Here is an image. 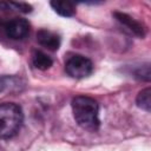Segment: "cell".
I'll return each instance as SVG.
<instances>
[{"label":"cell","instance_id":"cell-1","mask_svg":"<svg viewBox=\"0 0 151 151\" xmlns=\"http://www.w3.org/2000/svg\"><path fill=\"white\" fill-rule=\"evenodd\" d=\"M73 117L77 124L87 131L99 127V105L97 100L87 96H77L72 100Z\"/></svg>","mask_w":151,"mask_h":151},{"label":"cell","instance_id":"cell-2","mask_svg":"<svg viewBox=\"0 0 151 151\" xmlns=\"http://www.w3.org/2000/svg\"><path fill=\"white\" fill-rule=\"evenodd\" d=\"M24 122V113L14 103L0 104V138L11 139L20 130Z\"/></svg>","mask_w":151,"mask_h":151},{"label":"cell","instance_id":"cell-3","mask_svg":"<svg viewBox=\"0 0 151 151\" xmlns=\"http://www.w3.org/2000/svg\"><path fill=\"white\" fill-rule=\"evenodd\" d=\"M65 71L72 78L83 79L92 73L93 64L88 58L81 54H72L65 61Z\"/></svg>","mask_w":151,"mask_h":151},{"label":"cell","instance_id":"cell-4","mask_svg":"<svg viewBox=\"0 0 151 151\" xmlns=\"http://www.w3.org/2000/svg\"><path fill=\"white\" fill-rule=\"evenodd\" d=\"M29 28H31L29 22L21 17H17L4 25L6 35L13 40H21L26 38L29 33Z\"/></svg>","mask_w":151,"mask_h":151},{"label":"cell","instance_id":"cell-5","mask_svg":"<svg viewBox=\"0 0 151 151\" xmlns=\"http://www.w3.org/2000/svg\"><path fill=\"white\" fill-rule=\"evenodd\" d=\"M37 41L41 46L51 51H57L61 42L59 34H57L53 31L46 29V28H41L37 32Z\"/></svg>","mask_w":151,"mask_h":151},{"label":"cell","instance_id":"cell-6","mask_svg":"<svg viewBox=\"0 0 151 151\" xmlns=\"http://www.w3.org/2000/svg\"><path fill=\"white\" fill-rule=\"evenodd\" d=\"M114 17L117 18V20L119 22H122L125 27H127L133 34H136L138 37H142V38L145 35V28H144V26L142 24H139L138 21H136L130 15H127L125 13H114Z\"/></svg>","mask_w":151,"mask_h":151},{"label":"cell","instance_id":"cell-7","mask_svg":"<svg viewBox=\"0 0 151 151\" xmlns=\"http://www.w3.org/2000/svg\"><path fill=\"white\" fill-rule=\"evenodd\" d=\"M17 13L18 9L15 8L13 1H0V25H5L12 19L19 17Z\"/></svg>","mask_w":151,"mask_h":151},{"label":"cell","instance_id":"cell-8","mask_svg":"<svg viewBox=\"0 0 151 151\" xmlns=\"http://www.w3.org/2000/svg\"><path fill=\"white\" fill-rule=\"evenodd\" d=\"M52 8L61 17H73L76 14V5L70 1H52Z\"/></svg>","mask_w":151,"mask_h":151},{"label":"cell","instance_id":"cell-9","mask_svg":"<svg viewBox=\"0 0 151 151\" xmlns=\"http://www.w3.org/2000/svg\"><path fill=\"white\" fill-rule=\"evenodd\" d=\"M32 64L35 68L45 71V70H48L52 66L53 60L46 53H44L41 51H34L33 54H32Z\"/></svg>","mask_w":151,"mask_h":151},{"label":"cell","instance_id":"cell-10","mask_svg":"<svg viewBox=\"0 0 151 151\" xmlns=\"http://www.w3.org/2000/svg\"><path fill=\"white\" fill-rule=\"evenodd\" d=\"M137 105L146 111V112H150V109H151V90L150 87H146L144 90H142L138 96H137Z\"/></svg>","mask_w":151,"mask_h":151},{"label":"cell","instance_id":"cell-11","mask_svg":"<svg viewBox=\"0 0 151 151\" xmlns=\"http://www.w3.org/2000/svg\"><path fill=\"white\" fill-rule=\"evenodd\" d=\"M13 4H14V6L18 9L19 13H29L32 11V6L26 4V2H15V1H13Z\"/></svg>","mask_w":151,"mask_h":151}]
</instances>
